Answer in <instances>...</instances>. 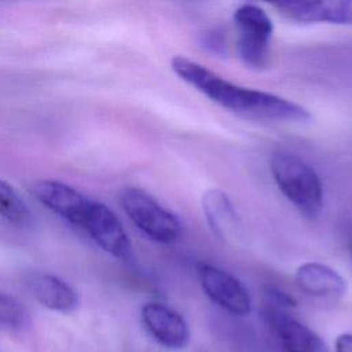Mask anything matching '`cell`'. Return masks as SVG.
<instances>
[{
	"label": "cell",
	"mask_w": 352,
	"mask_h": 352,
	"mask_svg": "<svg viewBox=\"0 0 352 352\" xmlns=\"http://www.w3.org/2000/svg\"><path fill=\"white\" fill-rule=\"evenodd\" d=\"M270 170L278 190L307 219L315 220L323 209V184L318 172L301 157L276 151Z\"/></svg>",
	"instance_id": "2"
},
{
	"label": "cell",
	"mask_w": 352,
	"mask_h": 352,
	"mask_svg": "<svg viewBox=\"0 0 352 352\" xmlns=\"http://www.w3.org/2000/svg\"><path fill=\"white\" fill-rule=\"evenodd\" d=\"M236 50L241 60L250 69L261 70L268 65L274 25L270 15L252 3L241 4L234 11Z\"/></svg>",
	"instance_id": "4"
},
{
	"label": "cell",
	"mask_w": 352,
	"mask_h": 352,
	"mask_svg": "<svg viewBox=\"0 0 352 352\" xmlns=\"http://www.w3.org/2000/svg\"><path fill=\"white\" fill-rule=\"evenodd\" d=\"M120 201L132 223L154 242L169 245L180 238L183 232L180 219L148 192L128 187L122 190Z\"/></svg>",
	"instance_id": "3"
},
{
	"label": "cell",
	"mask_w": 352,
	"mask_h": 352,
	"mask_svg": "<svg viewBox=\"0 0 352 352\" xmlns=\"http://www.w3.org/2000/svg\"><path fill=\"white\" fill-rule=\"evenodd\" d=\"M32 296L45 308L69 314L78 305V296L74 289L56 275L47 272H33L28 279Z\"/></svg>",
	"instance_id": "13"
},
{
	"label": "cell",
	"mask_w": 352,
	"mask_h": 352,
	"mask_svg": "<svg viewBox=\"0 0 352 352\" xmlns=\"http://www.w3.org/2000/svg\"><path fill=\"white\" fill-rule=\"evenodd\" d=\"M202 212L212 232L223 242H238L242 231L239 214L230 197L220 188H209L201 199Z\"/></svg>",
	"instance_id": "11"
},
{
	"label": "cell",
	"mask_w": 352,
	"mask_h": 352,
	"mask_svg": "<svg viewBox=\"0 0 352 352\" xmlns=\"http://www.w3.org/2000/svg\"><path fill=\"white\" fill-rule=\"evenodd\" d=\"M336 352H352V334H340L336 340Z\"/></svg>",
	"instance_id": "16"
},
{
	"label": "cell",
	"mask_w": 352,
	"mask_h": 352,
	"mask_svg": "<svg viewBox=\"0 0 352 352\" xmlns=\"http://www.w3.org/2000/svg\"><path fill=\"white\" fill-rule=\"evenodd\" d=\"M81 228L106 253L117 258H125L129 254V238L120 219L107 205L92 199Z\"/></svg>",
	"instance_id": "6"
},
{
	"label": "cell",
	"mask_w": 352,
	"mask_h": 352,
	"mask_svg": "<svg viewBox=\"0 0 352 352\" xmlns=\"http://www.w3.org/2000/svg\"><path fill=\"white\" fill-rule=\"evenodd\" d=\"M170 69L180 80L232 113L282 122H305L311 118L308 109L293 100L234 84L183 55L172 58Z\"/></svg>",
	"instance_id": "1"
},
{
	"label": "cell",
	"mask_w": 352,
	"mask_h": 352,
	"mask_svg": "<svg viewBox=\"0 0 352 352\" xmlns=\"http://www.w3.org/2000/svg\"><path fill=\"white\" fill-rule=\"evenodd\" d=\"M264 315L285 352H322L320 337L290 314V309L264 305Z\"/></svg>",
	"instance_id": "10"
},
{
	"label": "cell",
	"mask_w": 352,
	"mask_h": 352,
	"mask_svg": "<svg viewBox=\"0 0 352 352\" xmlns=\"http://www.w3.org/2000/svg\"><path fill=\"white\" fill-rule=\"evenodd\" d=\"M197 276L204 293L212 302L236 316L250 314V294L236 276L209 263L198 264Z\"/></svg>",
	"instance_id": "5"
},
{
	"label": "cell",
	"mask_w": 352,
	"mask_h": 352,
	"mask_svg": "<svg viewBox=\"0 0 352 352\" xmlns=\"http://www.w3.org/2000/svg\"><path fill=\"white\" fill-rule=\"evenodd\" d=\"M140 318L147 333L168 349H182L190 342V327L186 319L172 307L162 302H147Z\"/></svg>",
	"instance_id": "7"
},
{
	"label": "cell",
	"mask_w": 352,
	"mask_h": 352,
	"mask_svg": "<svg viewBox=\"0 0 352 352\" xmlns=\"http://www.w3.org/2000/svg\"><path fill=\"white\" fill-rule=\"evenodd\" d=\"M30 326V316L25 305L15 297L0 292V327L21 331Z\"/></svg>",
	"instance_id": "15"
},
{
	"label": "cell",
	"mask_w": 352,
	"mask_h": 352,
	"mask_svg": "<svg viewBox=\"0 0 352 352\" xmlns=\"http://www.w3.org/2000/svg\"><path fill=\"white\" fill-rule=\"evenodd\" d=\"M0 217L16 227H28L32 223L29 206L4 180H0Z\"/></svg>",
	"instance_id": "14"
},
{
	"label": "cell",
	"mask_w": 352,
	"mask_h": 352,
	"mask_svg": "<svg viewBox=\"0 0 352 352\" xmlns=\"http://www.w3.org/2000/svg\"><path fill=\"white\" fill-rule=\"evenodd\" d=\"M348 249H349V253H351V257H352V231L348 236Z\"/></svg>",
	"instance_id": "17"
},
{
	"label": "cell",
	"mask_w": 352,
	"mask_h": 352,
	"mask_svg": "<svg viewBox=\"0 0 352 352\" xmlns=\"http://www.w3.org/2000/svg\"><path fill=\"white\" fill-rule=\"evenodd\" d=\"M294 280L304 294L315 298L338 300L346 292V282L342 275L323 263H302L296 270Z\"/></svg>",
	"instance_id": "12"
},
{
	"label": "cell",
	"mask_w": 352,
	"mask_h": 352,
	"mask_svg": "<svg viewBox=\"0 0 352 352\" xmlns=\"http://www.w3.org/2000/svg\"><path fill=\"white\" fill-rule=\"evenodd\" d=\"M33 195L54 213L82 227L91 201L74 187L56 180H38L32 186Z\"/></svg>",
	"instance_id": "8"
},
{
	"label": "cell",
	"mask_w": 352,
	"mask_h": 352,
	"mask_svg": "<svg viewBox=\"0 0 352 352\" xmlns=\"http://www.w3.org/2000/svg\"><path fill=\"white\" fill-rule=\"evenodd\" d=\"M272 7L285 18L301 23L352 26V0L278 1Z\"/></svg>",
	"instance_id": "9"
}]
</instances>
